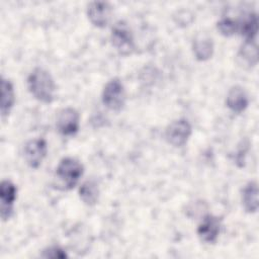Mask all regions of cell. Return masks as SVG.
I'll list each match as a JSON object with an SVG mask.
<instances>
[{
  "label": "cell",
  "instance_id": "obj_4",
  "mask_svg": "<svg viewBox=\"0 0 259 259\" xmlns=\"http://www.w3.org/2000/svg\"><path fill=\"white\" fill-rule=\"evenodd\" d=\"M192 127L185 118H179L172 121L165 131L166 141L174 147L184 146L191 136Z\"/></svg>",
  "mask_w": 259,
  "mask_h": 259
},
{
  "label": "cell",
  "instance_id": "obj_13",
  "mask_svg": "<svg viewBox=\"0 0 259 259\" xmlns=\"http://www.w3.org/2000/svg\"><path fill=\"white\" fill-rule=\"evenodd\" d=\"M239 23V28L242 36H244L245 41H254L257 37L258 32V18L256 13H248L245 15L243 20Z\"/></svg>",
  "mask_w": 259,
  "mask_h": 259
},
{
  "label": "cell",
  "instance_id": "obj_8",
  "mask_svg": "<svg viewBox=\"0 0 259 259\" xmlns=\"http://www.w3.org/2000/svg\"><path fill=\"white\" fill-rule=\"evenodd\" d=\"M221 231V220L212 214H206L198 225L197 235L206 244H214Z\"/></svg>",
  "mask_w": 259,
  "mask_h": 259
},
{
  "label": "cell",
  "instance_id": "obj_17",
  "mask_svg": "<svg viewBox=\"0 0 259 259\" xmlns=\"http://www.w3.org/2000/svg\"><path fill=\"white\" fill-rule=\"evenodd\" d=\"M239 57L244 62H246L247 65H250V66L256 65L258 61V50H257L256 40L245 41L239 52Z\"/></svg>",
  "mask_w": 259,
  "mask_h": 259
},
{
  "label": "cell",
  "instance_id": "obj_9",
  "mask_svg": "<svg viewBox=\"0 0 259 259\" xmlns=\"http://www.w3.org/2000/svg\"><path fill=\"white\" fill-rule=\"evenodd\" d=\"M112 14V7L107 2L94 1L87 7V15L90 22L97 27H104L108 24Z\"/></svg>",
  "mask_w": 259,
  "mask_h": 259
},
{
  "label": "cell",
  "instance_id": "obj_12",
  "mask_svg": "<svg viewBox=\"0 0 259 259\" xmlns=\"http://www.w3.org/2000/svg\"><path fill=\"white\" fill-rule=\"evenodd\" d=\"M15 102L14 87L10 80L1 78V114L6 116L9 114Z\"/></svg>",
  "mask_w": 259,
  "mask_h": 259
},
{
  "label": "cell",
  "instance_id": "obj_5",
  "mask_svg": "<svg viewBox=\"0 0 259 259\" xmlns=\"http://www.w3.org/2000/svg\"><path fill=\"white\" fill-rule=\"evenodd\" d=\"M111 41L120 55H131L135 50L133 33L131 32L127 25L121 21L116 23L112 28Z\"/></svg>",
  "mask_w": 259,
  "mask_h": 259
},
{
  "label": "cell",
  "instance_id": "obj_10",
  "mask_svg": "<svg viewBox=\"0 0 259 259\" xmlns=\"http://www.w3.org/2000/svg\"><path fill=\"white\" fill-rule=\"evenodd\" d=\"M17 196V188L10 180H3L0 184L1 198V218L3 221L8 220L13 211V203Z\"/></svg>",
  "mask_w": 259,
  "mask_h": 259
},
{
  "label": "cell",
  "instance_id": "obj_2",
  "mask_svg": "<svg viewBox=\"0 0 259 259\" xmlns=\"http://www.w3.org/2000/svg\"><path fill=\"white\" fill-rule=\"evenodd\" d=\"M83 172L84 167L80 161L72 157L63 158L56 168L57 184L63 190H70L76 186Z\"/></svg>",
  "mask_w": 259,
  "mask_h": 259
},
{
  "label": "cell",
  "instance_id": "obj_14",
  "mask_svg": "<svg viewBox=\"0 0 259 259\" xmlns=\"http://www.w3.org/2000/svg\"><path fill=\"white\" fill-rule=\"evenodd\" d=\"M193 53L198 61L208 60L213 53L212 39L206 35H198L193 40Z\"/></svg>",
  "mask_w": 259,
  "mask_h": 259
},
{
  "label": "cell",
  "instance_id": "obj_1",
  "mask_svg": "<svg viewBox=\"0 0 259 259\" xmlns=\"http://www.w3.org/2000/svg\"><path fill=\"white\" fill-rule=\"evenodd\" d=\"M27 86L32 96L44 103H51L55 99L56 84L47 70L35 68L27 78Z\"/></svg>",
  "mask_w": 259,
  "mask_h": 259
},
{
  "label": "cell",
  "instance_id": "obj_18",
  "mask_svg": "<svg viewBox=\"0 0 259 259\" xmlns=\"http://www.w3.org/2000/svg\"><path fill=\"white\" fill-rule=\"evenodd\" d=\"M217 27L223 35L231 36V35H233L234 33H236L238 31L239 23L236 20H234L230 17H223L218 22Z\"/></svg>",
  "mask_w": 259,
  "mask_h": 259
},
{
  "label": "cell",
  "instance_id": "obj_11",
  "mask_svg": "<svg viewBox=\"0 0 259 259\" xmlns=\"http://www.w3.org/2000/svg\"><path fill=\"white\" fill-rule=\"evenodd\" d=\"M227 106L236 113L243 112L249 103L248 96L241 86H233L227 95L226 99Z\"/></svg>",
  "mask_w": 259,
  "mask_h": 259
},
{
  "label": "cell",
  "instance_id": "obj_3",
  "mask_svg": "<svg viewBox=\"0 0 259 259\" xmlns=\"http://www.w3.org/2000/svg\"><path fill=\"white\" fill-rule=\"evenodd\" d=\"M103 104L113 111L122 109L125 103V90L118 78H113L106 83L102 91Z\"/></svg>",
  "mask_w": 259,
  "mask_h": 259
},
{
  "label": "cell",
  "instance_id": "obj_19",
  "mask_svg": "<svg viewBox=\"0 0 259 259\" xmlns=\"http://www.w3.org/2000/svg\"><path fill=\"white\" fill-rule=\"evenodd\" d=\"M41 257L44 258H58V259H64L67 257L66 252L59 246H51L47 249H45L41 253Z\"/></svg>",
  "mask_w": 259,
  "mask_h": 259
},
{
  "label": "cell",
  "instance_id": "obj_16",
  "mask_svg": "<svg viewBox=\"0 0 259 259\" xmlns=\"http://www.w3.org/2000/svg\"><path fill=\"white\" fill-rule=\"evenodd\" d=\"M99 187L93 180L85 181L79 188V196L87 205H94L99 199Z\"/></svg>",
  "mask_w": 259,
  "mask_h": 259
},
{
  "label": "cell",
  "instance_id": "obj_6",
  "mask_svg": "<svg viewBox=\"0 0 259 259\" xmlns=\"http://www.w3.org/2000/svg\"><path fill=\"white\" fill-rule=\"evenodd\" d=\"M57 128L58 132L63 136L75 135L80 125L79 112L73 107L63 108L57 116Z\"/></svg>",
  "mask_w": 259,
  "mask_h": 259
},
{
  "label": "cell",
  "instance_id": "obj_7",
  "mask_svg": "<svg viewBox=\"0 0 259 259\" xmlns=\"http://www.w3.org/2000/svg\"><path fill=\"white\" fill-rule=\"evenodd\" d=\"M48 144L44 139H33L24 146V159L30 168L36 169L47 156Z\"/></svg>",
  "mask_w": 259,
  "mask_h": 259
},
{
  "label": "cell",
  "instance_id": "obj_15",
  "mask_svg": "<svg viewBox=\"0 0 259 259\" xmlns=\"http://www.w3.org/2000/svg\"><path fill=\"white\" fill-rule=\"evenodd\" d=\"M242 203L247 212L258 209V185L255 181L249 182L242 191Z\"/></svg>",
  "mask_w": 259,
  "mask_h": 259
}]
</instances>
